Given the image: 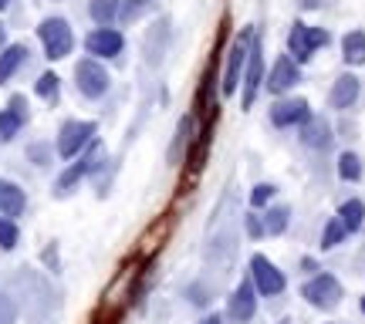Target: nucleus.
I'll return each instance as SVG.
<instances>
[{"label":"nucleus","mask_w":365,"mask_h":324,"mask_svg":"<svg viewBox=\"0 0 365 324\" xmlns=\"http://www.w3.org/2000/svg\"><path fill=\"white\" fill-rule=\"evenodd\" d=\"M27 61V48L24 44H7L4 51H0V85H7V81L24 68Z\"/></svg>","instance_id":"17"},{"label":"nucleus","mask_w":365,"mask_h":324,"mask_svg":"<svg viewBox=\"0 0 365 324\" xmlns=\"http://www.w3.org/2000/svg\"><path fill=\"white\" fill-rule=\"evenodd\" d=\"M190 132H193V118L182 115L180 118V129H176V142H173V149H170V162H176V152H180L182 145L190 142Z\"/></svg>","instance_id":"28"},{"label":"nucleus","mask_w":365,"mask_h":324,"mask_svg":"<svg viewBox=\"0 0 365 324\" xmlns=\"http://www.w3.org/2000/svg\"><path fill=\"white\" fill-rule=\"evenodd\" d=\"M301 142L308 145V149H328L331 145V129H328L325 118H308L304 122V129H301Z\"/></svg>","instance_id":"18"},{"label":"nucleus","mask_w":365,"mask_h":324,"mask_svg":"<svg viewBox=\"0 0 365 324\" xmlns=\"http://www.w3.org/2000/svg\"><path fill=\"white\" fill-rule=\"evenodd\" d=\"M264 81H267V91H271V95H284V91H291L301 81V65L291 54H281V58L274 61L271 75Z\"/></svg>","instance_id":"13"},{"label":"nucleus","mask_w":365,"mask_h":324,"mask_svg":"<svg viewBox=\"0 0 365 324\" xmlns=\"http://www.w3.org/2000/svg\"><path fill=\"white\" fill-rule=\"evenodd\" d=\"M301 298L308 301L312 308H318V311H335L341 298H345V291H341L335 273H314L312 281L301 287Z\"/></svg>","instance_id":"4"},{"label":"nucleus","mask_w":365,"mask_h":324,"mask_svg":"<svg viewBox=\"0 0 365 324\" xmlns=\"http://www.w3.org/2000/svg\"><path fill=\"white\" fill-rule=\"evenodd\" d=\"M254 314H257V291L250 281H240L234 287V294L227 298V318L234 324H247Z\"/></svg>","instance_id":"11"},{"label":"nucleus","mask_w":365,"mask_h":324,"mask_svg":"<svg viewBox=\"0 0 365 324\" xmlns=\"http://www.w3.org/2000/svg\"><path fill=\"white\" fill-rule=\"evenodd\" d=\"M118 11H122V0H91V4H88L91 21H95L98 27L112 24V21L118 17Z\"/></svg>","instance_id":"21"},{"label":"nucleus","mask_w":365,"mask_h":324,"mask_svg":"<svg viewBox=\"0 0 365 324\" xmlns=\"http://www.w3.org/2000/svg\"><path fill=\"white\" fill-rule=\"evenodd\" d=\"M27 152H31V159H38V166H48V149L44 145H31Z\"/></svg>","instance_id":"31"},{"label":"nucleus","mask_w":365,"mask_h":324,"mask_svg":"<svg viewBox=\"0 0 365 324\" xmlns=\"http://www.w3.org/2000/svg\"><path fill=\"white\" fill-rule=\"evenodd\" d=\"M75 85H78V91L85 98L95 102V98H102L105 91H108L112 78H108V71L102 68L98 58H81L78 65H75Z\"/></svg>","instance_id":"6"},{"label":"nucleus","mask_w":365,"mask_h":324,"mask_svg":"<svg viewBox=\"0 0 365 324\" xmlns=\"http://www.w3.org/2000/svg\"><path fill=\"white\" fill-rule=\"evenodd\" d=\"M312 118V108L304 98H277L271 105V122L277 129H291V125H304Z\"/></svg>","instance_id":"12"},{"label":"nucleus","mask_w":365,"mask_h":324,"mask_svg":"<svg viewBox=\"0 0 365 324\" xmlns=\"http://www.w3.org/2000/svg\"><path fill=\"white\" fill-rule=\"evenodd\" d=\"M27 207V196L24 189L17 186V182L11 179H0V216H7V220H14V216H21Z\"/></svg>","instance_id":"15"},{"label":"nucleus","mask_w":365,"mask_h":324,"mask_svg":"<svg viewBox=\"0 0 365 324\" xmlns=\"http://www.w3.org/2000/svg\"><path fill=\"white\" fill-rule=\"evenodd\" d=\"M345 236H349V230L341 226L339 216H331V220L325 223V234H322V250H335V246H339Z\"/></svg>","instance_id":"25"},{"label":"nucleus","mask_w":365,"mask_h":324,"mask_svg":"<svg viewBox=\"0 0 365 324\" xmlns=\"http://www.w3.org/2000/svg\"><path fill=\"white\" fill-rule=\"evenodd\" d=\"M200 324H223V318H220V314H210V318H203Z\"/></svg>","instance_id":"32"},{"label":"nucleus","mask_w":365,"mask_h":324,"mask_svg":"<svg viewBox=\"0 0 365 324\" xmlns=\"http://www.w3.org/2000/svg\"><path fill=\"white\" fill-rule=\"evenodd\" d=\"M250 284H254V291H257L261 298H274V294H281L287 287V281H284V273L277 271L264 254H254V257H250Z\"/></svg>","instance_id":"8"},{"label":"nucleus","mask_w":365,"mask_h":324,"mask_svg":"<svg viewBox=\"0 0 365 324\" xmlns=\"http://www.w3.org/2000/svg\"><path fill=\"white\" fill-rule=\"evenodd\" d=\"M261 220H264V234L281 236L287 230V223H291V209H287V207H271Z\"/></svg>","instance_id":"22"},{"label":"nucleus","mask_w":365,"mask_h":324,"mask_svg":"<svg viewBox=\"0 0 365 324\" xmlns=\"http://www.w3.org/2000/svg\"><path fill=\"white\" fill-rule=\"evenodd\" d=\"M339 176L345 182H359L362 179V159L355 156V152H341L339 156Z\"/></svg>","instance_id":"23"},{"label":"nucleus","mask_w":365,"mask_h":324,"mask_svg":"<svg viewBox=\"0 0 365 324\" xmlns=\"http://www.w3.org/2000/svg\"><path fill=\"white\" fill-rule=\"evenodd\" d=\"M247 234L250 236H264V220L261 216H247Z\"/></svg>","instance_id":"30"},{"label":"nucleus","mask_w":365,"mask_h":324,"mask_svg":"<svg viewBox=\"0 0 365 324\" xmlns=\"http://www.w3.org/2000/svg\"><path fill=\"white\" fill-rule=\"evenodd\" d=\"M11 7V0H0V11H7Z\"/></svg>","instance_id":"34"},{"label":"nucleus","mask_w":365,"mask_h":324,"mask_svg":"<svg viewBox=\"0 0 365 324\" xmlns=\"http://www.w3.org/2000/svg\"><path fill=\"white\" fill-rule=\"evenodd\" d=\"M149 11V0H122V11H118V17L125 21V24H132L139 14Z\"/></svg>","instance_id":"29"},{"label":"nucleus","mask_w":365,"mask_h":324,"mask_svg":"<svg viewBox=\"0 0 365 324\" xmlns=\"http://www.w3.org/2000/svg\"><path fill=\"white\" fill-rule=\"evenodd\" d=\"M58 88H61V78L54 71H44L38 78V85H34V95L44 98V102H58Z\"/></svg>","instance_id":"24"},{"label":"nucleus","mask_w":365,"mask_h":324,"mask_svg":"<svg viewBox=\"0 0 365 324\" xmlns=\"http://www.w3.org/2000/svg\"><path fill=\"white\" fill-rule=\"evenodd\" d=\"M250 34H254V31H244V34H240V41H237L234 48L227 51V65H223V81H220V91H223V95H234V91L240 88V81H244Z\"/></svg>","instance_id":"9"},{"label":"nucleus","mask_w":365,"mask_h":324,"mask_svg":"<svg viewBox=\"0 0 365 324\" xmlns=\"http://www.w3.org/2000/svg\"><path fill=\"white\" fill-rule=\"evenodd\" d=\"M264 85V41L261 34H250L247 44V68H244V81H240V105L254 108V98Z\"/></svg>","instance_id":"3"},{"label":"nucleus","mask_w":365,"mask_h":324,"mask_svg":"<svg viewBox=\"0 0 365 324\" xmlns=\"http://www.w3.org/2000/svg\"><path fill=\"white\" fill-rule=\"evenodd\" d=\"M27 98L24 95H11V102H7V108L0 112V139L4 142H11L17 132L27 125Z\"/></svg>","instance_id":"14"},{"label":"nucleus","mask_w":365,"mask_h":324,"mask_svg":"<svg viewBox=\"0 0 365 324\" xmlns=\"http://www.w3.org/2000/svg\"><path fill=\"white\" fill-rule=\"evenodd\" d=\"M274 193H277V186H271V182H257V186L250 189V207L254 209L267 207V203L274 199Z\"/></svg>","instance_id":"27"},{"label":"nucleus","mask_w":365,"mask_h":324,"mask_svg":"<svg viewBox=\"0 0 365 324\" xmlns=\"http://www.w3.org/2000/svg\"><path fill=\"white\" fill-rule=\"evenodd\" d=\"M341 58L352 68L365 65V31H349V34L341 38Z\"/></svg>","instance_id":"19"},{"label":"nucleus","mask_w":365,"mask_h":324,"mask_svg":"<svg viewBox=\"0 0 365 324\" xmlns=\"http://www.w3.org/2000/svg\"><path fill=\"white\" fill-rule=\"evenodd\" d=\"M355 98H359V78L355 75H341V78H335V85H331V91H328V105L331 108H352Z\"/></svg>","instance_id":"16"},{"label":"nucleus","mask_w":365,"mask_h":324,"mask_svg":"<svg viewBox=\"0 0 365 324\" xmlns=\"http://www.w3.org/2000/svg\"><path fill=\"white\" fill-rule=\"evenodd\" d=\"M38 38L44 44V58L48 61H61L75 48V31L65 17H44L38 24Z\"/></svg>","instance_id":"1"},{"label":"nucleus","mask_w":365,"mask_h":324,"mask_svg":"<svg viewBox=\"0 0 365 324\" xmlns=\"http://www.w3.org/2000/svg\"><path fill=\"white\" fill-rule=\"evenodd\" d=\"M362 314H365V298H362Z\"/></svg>","instance_id":"35"},{"label":"nucleus","mask_w":365,"mask_h":324,"mask_svg":"<svg viewBox=\"0 0 365 324\" xmlns=\"http://www.w3.org/2000/svg\"><path fill=\"white\" fill-rule=\"evenodd\" d=\"M4 48H7V27L0 24V51H4Z\"/></svg>","instance_id":"33"},{"label":"nucleus","mask_w":365,"mask_h":324,"mask_svg":"<svg viewBox=\"0 0 365 324\" xmlns=\"http://www.w3.org/2000/svg\"><path fill=\"white\" fill-rule=\"evenodd\" d=\"M95 132H98L95 122H81V118H68V122H61V129H58V142H54L58 156L65 159V162H71L75 156H81V152L95 142Z\"/></svg>","instance_id":"2"},{"label":"nucleus","mask_w":365,"mask_h":324,"mask_svg":"<svg viewBox=\"0 0 365 324\" xmlns=\"http://www.w3.org/2000/svg\"><path fill=\"white\" fill-rule=\"evenodd\" d=\"M328 44V31H322V27H308V24H291V34H287V51H291V58L298 61V65H304V61H312L314 51L318 48H325Z\"/></svg>","instance_id":"5"},{"label":"nucleus","mask_w":365,"mask_h":324,"mask_svg":"<svg viewBox=\"0 0 365 324\" xmlns=\"http://www.w3.org/2000/svg\"><path fill=\"white\" fill-rule=\"evenodd\" d=\"M98 166H102V145L91 142L88 152H85L78 162H71V166H68L65 172L58 176V182H54V196H68L81 179H85V176H88V172H95Z\"/></svg>","instance_id":"7"},{"label":"nucleus","mask_w":365,"mask_h":324,"mask_svg":"<svg viewBox=\"0 0 365 324\" xmlns=\"http://www.w3.org/2000/svg\"><path fill=\"white\" fill-rule=\"evenodd\" d=\"M21 240V230H17V223L7 220V216H0V246L4 250H14Z\"/></svg>","instance_id":"26"},{"label":"nucleus","mask_w":365,"mask_h":324,"mask_svg":"<svg viewBox=\"0 0 365 324\" xmlns=\"http://www.w3.org/2000/svg\"><path fill=\"white\" fill-rule=\"evenodd\" d=\"M122 48H125V38H122V31H115V27H95L88 38H85V51L91 54V58H118L122 54Z\"/></svg>","instance_id":"10"},{"label":"nucleus","mask_w":365,"mask_h":324,"mask_svg":"<svg viewBox=\"0 0 365 324\" xmlns=\"http://www.w3.org/2000/svg\"><path fill=\"white\" fill-rule=\"evenodd\" d=\"M339 220H341V226H345L349 234L362 230L365 226V203L362 199H345V203L339 207Z\"/></svg>","instance_id":"20"}]
</instances>
